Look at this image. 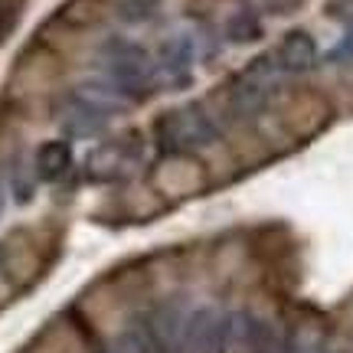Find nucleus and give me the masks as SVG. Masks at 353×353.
Returning a JSON list of instances; mask_svg holds the SVG:
<instances>
[{"label": "nucleus", "mask_w": 353, "mask_h": 353, "mask_svg": "<svg viewBox=\"0 0 353 353\" xmlns=\"http://www.w3.org/2000/svg\"><path fill=\"white\" fill-rule=\"evenodd\" d=\"M262 7L268 13H291L301 7V0H262Z\"/></svg>", "instance_id": "0eeeda50"}, {"label": "nucleus", "mask_w": 353, "mask_h": 353, "mask_svg": "<svg viewBox=\"0 0 353 353\" xmlns=\"http://www.w3.org/2000/svg\"><path fill=\"white\" fill-rule=\"evenodd\" d=\"M278 72H281V65H278L275 56H259L252 63L245 65V72L232 79V85H229V108L242 118H252L259 114L268 105L272 99V92L278 85Z\"/></svg>", "instance_id": "f03ea898"}, {"label": "nucleus", "mask_w": 353, "mask_h": 353, "mask_svg": "<svg viewBox=\"0 0 353 353\" xmlns=\"http://www.w3.org/2000/svg\"><path fill=\"white\" fill-rule=\"evenodd\" d=\"M259 33H262V26H259V20H255L252 13H239V17L229 20V39H236V43L259 39Z\"/></svg>", "instance_id": "423d86ee"}, {"label": "nucleus", "mask_w": 353, "mask_h": 353, "mask_svg": "<svg viewBox=\"0 0 353 353\" xmlns=\"http://www.w3.org/2000/svg\"><path fill=\"white\" fill-rule=\"evenodd\" d=\"M278 65L285 69V72H307L317 59V46L311 33H304V30H291L288 37L281 39V46L275 52Z\"/></svg>", "instance_id": "7ed1b4c3"}, {"label": "nucleus", "mask_w": 353, "mask_h": 353, "mask_svg": "<svg viewBox=\"0 0 353 353\" xmlns=\"http://www.w3.org/2000/svg\"><path fill=\"white\" fill-rule=\"evenodd\" d=\"M3 206H7V193H3V183H0V213H3Z\"/></svg>", "instance_id": "6e6552de"}, {"label": "nucleus", "mask_w": 353, "mask_h": 353, "mask_svg": "<svg viewBox=\"0 0 353 353\" xmlns=\"http://www.w3.org/2000/svg\"><path fill=\"white\" fill-rule=\"evenodd\" d=\"M72 167V151L63 141H50L37 151V176L39 180H59Z\"/></svg>", "instance_id": "20e7f679"}, {"label": "nucleus", "mask_w": 353, "mask_h": 353, "mask_svg": "<svg viewBox=\"0 0 353 353\" xmlns=\"http://www.w3.org/2000/svg\"><path fill=\"white\" fill-rule=\"evenodd\" d=\"M245 341L252 353H285V343L278 341V334L272 330V324L265 321H245Z\"/></svg>", "instance_id": "39448f33"}, {"label": "nucleus", "mask_w": 353, "mask_h": 353, "mask_svg": "<svg viewBox=\"0 0 353 353\" xmlns=\"http://www.w3.org/2000/svg\"><path fill=\"white\" fill-rule=\"evenodd\" d=\"M216 138H219V128L203 105H183V108L164 114L161 125H157V141L170 154H183L187 148L213 144Z\"/></svg>", "instance_id": "f257e3e1"}, {"label": "nucleus", "mask_w": 353, "mask_h": 353, "mask_svg": "<svg viewBox=\"0 0 353 353\" xmlns=\"http://www.w3.org/2000/svg\"><path fill=\"white\" fill-rule=\"evenodd\" d=\"M0 259H3V249H0Z\"/></svg>", "instance_id": "1a4fd4ad"}]
</instances>
